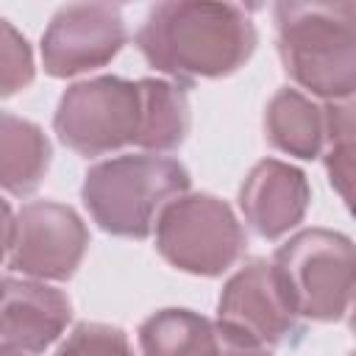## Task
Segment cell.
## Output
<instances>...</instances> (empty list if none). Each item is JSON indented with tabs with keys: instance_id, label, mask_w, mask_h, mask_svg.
Returning a JSON list of instances; mask_svg holds the SVG:
<instances>
[{
	"instance_id": "6da1fadb",
	"label": "cell",
	"mask_w": 356,
	"mask_h": 356,
	"mask_svg": "<svg viewBox=\"0 0 356 356\" xmlns=\"http://www.w3.org/2000/svg\"><path fill=\"white\" fill-rule=\"evenodd\" d=\"M256 42L250 14L231 3H159L136 31L145 61L175 83L236 72L253 56Z\"/></svg>"
},
{
	"instance_id": "7a4b0ae2",
	"label": "cell",
	"mask_w": 356,
	"mask_h": 356,
	"mask_svg": "<svg viewBox=\"0 0 356 356\" xmlns=\"http://www.w3.org/2000/svg\"><path fill=\"white\" fill-rule=\"evenodd\" d=\"M356 6L278 3L275 42L284 72L328 103L350 100L356 89Z\"/></svg>"
},
{
	"instance_id": "3957f363",
	"label": "cell",
	"mask_w": 356,
	"mask_h": 356,
	"mask_svg": "<svg viewBox=\"0 0 356 356\" xmlns=\"http://www.w3.org/2000/svg\"><path fill=\"white\" fill-rule=\"evenodd\" d=\"M189 189L181 161L153 153L117 156L86 170L81 197L100 231L122 239H147L164 206Z\"/></svg>"
},
{
	"instance_id": "277c9868",
	"label": "cell",
	"mask_w": 356,
	"mask_h": 356,
	"mask_svg": "<svg viewBox=\"0 0 356 356\" xmlns=\"http://www.w3.org/2000/svg\"><path fill=\"white\" fill-rule=\"evenodd\" d=\"M273 264L298 317L337 323L348 314L356 259L353 242L345 234L328 228L298 231L275 250Z\"/></svg>"
},
{
	"instance_id": "5b68a950",
	"label": "cell",
	"mask_w": 356,
	"mask_h": 356,
	"mask_svg": "<svg viewBox=\"0 0 356 356\" xmlns=\"http://www.w3.org/2000/svg\"><path fill=\"white\" fill-rule=\"evenodd\" d=\"M153 231L156 250L170 267L203 278L231 270L248 248L245 228L231 206L203 192L170 200Z\"/></svg>"
},
{
	"instance_id": "8992f818",
	"label": "cell",
	"mask_w": 356,
	"mask_h": 356,
	"mask_svg": "<svg viewBox=\"0 0 356 356\" xmlns=\"http://www.w3.org/2000/svg\"><path fill=\"white\" fill-rule=\"evenodd\" d=\"M139 114V81L100 75L72 83L61 95L53 128L70 150L81 156H106L136 142Z\"/></svg>"
},
{
	"instance_id": "52a82bcc",
	"label": "cell",
	"mask_w": 356,
	"mask_h": 356,
	"mask_svg": "<svg viewBox=\"0 0 356 356\" xmlns=\"http://www.w3.org/2000/svg\"><path fill=\"white\" fill-rule=\"evenodd\" d=\"M89 231L75 209L56 200L25 203L14 217L8 267L33 281H67L81 267Z\"/></svg>"
},
{
	"instance_id": "ba28073f",
	"label": "cell",
	"mask_w": 356,
	"mask_h": 356,
	"mask_svg": "<svg viewBox=\"0 0 356 356\" xmlns=\"http://www.w3.org/2000/svg\"><path fill=\"white\" fill-rule=\"evenodd\" d=\"M128 42L122 11L108 3H72L53 14L42 36V67L53 78H72L106 67Z\"/></svg>"
},
{
	"instance_id": "9c48e42d",
	"label": "cell",
	"mask_w": 356,
	"mask_h": 356,
	"mask_svg": "<svg viewBox=\"0 0 356 356\" xmlns=\"http://www.w3.org/2000/svg\"><path fill=\"white\" fill-rule=\"evenodd\" d=\"M217 320L264 348L286 342L300 325L292 298L267 259H250L228 278L217 300Z\"/></svg>"
},
{
	"instance_id": "30bf717a",
	"label": "cell",
	"mask_w": 356,
	"mask_h": 356,
	"mask_svg": "<svg viewBox=\"0 0 356 356\" xmlns=\"http://www.w3.org/2000/svg\"><path fill=\"white\" fill-rule=\"evenodd\" d=\"M72 317L70 298L33 278H3L0 284V342L22 353H44Z\"/></svg>"
},
{
	"instance_id": "8fae6325",
	"label": "cell",
	"mask_w": 356,
	"mask_h": 356,
	"mask_svg": "<svg viewBox=\"0 0 356 356\" xmlns=\"http://www.w3.org/2000/svg\"><path fill=\"white\" fill-rule=\"evenodd\" d=\"M312 203V186L306 175L278 159L253 164L239 186V209L245 222L261 239H281L298 222H303Z\"/></svg>"
},
{
	"instance_id": "7c38bea8",
	"label": "cell",
	"mask_w": 356,
	"mask_h": 356,
	"mask_svg": "<svg viewBox=\"0 0 356 356\" xmlns=\"http://www.w3.org/2000/svg\"><path fill=\"white\" fill-rule=\"evenodd\" d=\"M142 356H273L220 320L189 309H161L139 325Z\"/></svg>"
},
{
	"instance_id": "4fadbf2b",
	"label": "cell",
	"mask_w": 356,
	"mask_h": 356,
	"mask_svg": "<svg viewBox=\"0 0 356 356\" xmlns=\"http://www.w3.org/2000/svg\"><path fill=\"white\" fill-rule=\"evenodd\" d=\"M267 142L298 159H317L325 147V108L298 89H278L264 111Z\"/></svg>"
},
{
	"instance_id": "5bb4252c",
	"label": "cell",
	"mask_w": 356,
	"mask_h": 356,
	"mask_svg": "<svg viewBox=\"0 0 356 356\" xmlns=\"http://www.w3.org/2000/svg\"><path fill=\"white\" fill-rule=\"evenodd\" d=\"M50 156V142L36 122L0 111V189L17 197L36 192Z\"/></svg>"
},
{
	"instance_id": "9a60e30c",
	"label": "cell",
	"mask_w": 356,
	"mask_h": 356,
	"mask_svg": "<svg viewBox=\"0 0 356 356\" xmlns=\"http://www.w3.org/2000/svg\"><path fill=\"white\" fill-rule=\"evenodd\" d=\"M139 95H142V114L134 145L153 153H167L181 147L192 125V111L184 86L161 78H142Z\"/></svg>"
},
{
	"instance_id": "2e32d148",
	"label": "cell",
	"mask_w": 356,
	"mask_h": 356,
	"mask_svg": "<svg viewBox=\"0 0 356 356\" xmlns=\"http://www.w3.org/2000/svg\"><path fill=\"white\" fill-rule=\"evenodd\" d=\"M325 147L323 161L325 172L331 178V186L339 192L345 203H350V186H353V103L350 100H334L325 103Z\"/></svg>"
},
{
	"instance_id": "e0dca14e",
	"label": "cell",
	"mask_w": 356,
	"mask_h": 356,
	"mask_svg": "<svg viewBox=\"0 0 356 356\" xmlns=\"http://www.w3.org/2000/svg\"><path fill=\"white\" fill-rule=\"evenodd\" d=\"M33 75L36 67L28 39L0 17V97H14L25 86H31Z\"/></svg>"
},
{
	"instance_id": "ac0fdd59",
	"label": "cell",
	"mask_w": 356,
	"mask_h": 356,
	"mask_svg": "<svg viewBox=\"0 0 356 356\" xmlns=\"http://www.w3.org/2000/svg\"><path fill=\"white\" fill-rule=\"evenodd\" d=\"M53 356H134L122 328L106 323H81Z\"/></svg>"
},
{
	"instance_id": "d6986e66",
	"label": "cell",
	"mask_w": 356,
	"mask_h": 356,
	"mask_svg": "<svg viewBox=\"0 0 356 356\" xmlns=\"http://www.w3.org/2000/svg\"><path fill=\"white\" fill-rule=\"evenodd\" d=\"M11 231H14V214H11L8 200L0 197V261L8 256V248H11Z\"/></svg>"
},
{
	"instance_id": "ffe728a7",
	"label": "cell",
	"mask_w": 356,
	"mask_h": 356,
	"mask_svg": "<svg viewBox=\"0 0 356 356\" xmlns=\"http://www.w3.org/2000/svg\"><path fill=\"white\" fill-rule=\"evenodd\" d=\"M0 356H25L22 350H17V348H8V345H3L0 342Z\"/></svg>"
},
{
	"instance_id": "44dd1931",
	"label": "cell",
	"mask_w": 356,
	"mask_h": 356,
	"mask_svg": "<svg viewBox=\"0 0 356 356\" xmlns=\"http://www.w3.org/2000/svg\"><path fill=\"white\" fill-rule=\"evenodd\" d=\"M0 284H3V278H0Z\"/></svg>"
}]
</instances>
